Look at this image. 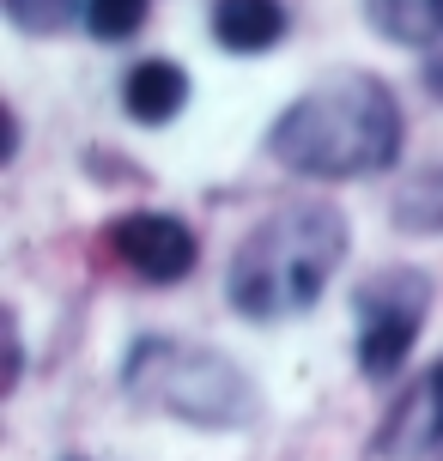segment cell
I'll list each match as a JSON object with an SVG mask.
<instances>
[{
  "label": "cell",
  "instance_id": "cell-1",
  "mask_svg": "<svg viewBox=\"0 0 443 461\" xmlns=\"http://www.w3.org/2000/svg\"><path fill=\"white\" fill-rule=\"evenodd\" d=\"M401 134V104L376 73H328L280 110L267 152L310 183H352L389 170Z\"/></svg>",
  "mask_w": 443,
  "mask_h": 461
},
{
  "label": "cell",
  "instance_id": "cell-2",
  "mask_svg": "<svg viewBox=\"0 0 443 461\" xmlns=\"http://www.w3.org/2000/svg\"><path fill=\"white\" fill-rule=\"evenodd\" d=\"M352 243V225L340 207L328 201H292V207L267 212L243 243H237L231 267H225V298L243 322H292L310 316L328 279L340 274Z\"/></svg>",
  "mask_w": 443,
  "mask_h": 461
},
{
  "label": "cell",
  "instance_id": "cell-3",
  "mask_svg": "<svg viewBox=\"0 0 443 461\" xmlns=\"http://www.w3.org/2000/svg\"><path fill=\"white\" fill-rule=\"evenodd\" d=\"M122 389L140 407H158V413L183 419V425H207V431L243 425L256 413V383L219 346H188V340H164V334H146V340L128 346Z\"/></svg>",
  "mask_w": 443,
  "mask_h": 461
},
{
  "label": "cell",
  "instance_id": "cell-4",
  "mask_svg": "<svg viewBox=\"0 0 443 461\" xmlns=\"http://www.w3.org/2000/svg\"><path fill=\"white\" fill-rule=\"evenodd\" d=\"M352 316H358V370L371 383H389L425 334L431 274H420V267H376L352 292Z\"/></svg>",
  "mask_w": 443,
  "mask_h": 461
},
{
  "label": "cell",
  "instance_id": "cell-5",
  "mask_svg": "<svg viewBox=\"0 0 443 461\" xmlns=\"http://www.w3.org/2000/svg\"><path fill=\"white\" fill-rule=\"evenodd\" d=\"M110 249L128 274H140L146 285H176L194 274V230L170 212H128L110 225Z\"/></svg>",
  "mask_w": 443,
  "mask_h": 461
},
{
  "label": "cell",
  "instance_id": "cell-6",
  "mask_svg": "<svg viewBox=\"0 0 443 461\" xmlns=\"http://www.w3.org/2000/svg\"><path fill=\"white\" fill-rule=\"evenodd\" d=\"M438 449H443V358L425 365L389 401V413L376 425V456L383 461H425Z\"/></svg>",
  "mask_w": 443,
  "mask_h": 461
},
{
  "label": "cell",
  "instance_id": "cell-7",
  "mask_svg": "<svg viewBox=\"0 0 443 461\" xmlns=\"http://www.w3.org/2000/svg\"><path fill=\"white\" fill-rule=\"evenodd\" d=\"M212 43L231 55H267L285 43V6L280 0H219L212 6Z\"/></svg>",
  "mask_w": 443,
  "mask_h": 461
},
{
  "label": "cell",
  "instance_id": "cell-8",
  "mask_svg": "<svg viewBox=\"0 0 443 461\" xmlns=\"http://www.w3.org/2000/svg\"><path fill=\"white\" fill-rule=\"evenodd\" d=\"M122 104H128V122L164 128L188 104V73L176 61H140V68H128V79H122Z\"/></svg>",
  "mask_w": 443,
  "mask_h": 461
},
{
  "label": "cell",
  "instance_id": "cell-9",
  "mask_svg": "<svg viewBox=\"0 0 443 461\" xmlns=\"http://www.w3.org/2000/svg\"><path fill=\"white\" fill-rule=\"evenodd\" d=\"M365 19L376 37H389L401 49L443 55V0H365Z\"/></svg>",
  "mask_w": 443,
  "mask_h": 461
},
{
  "label": "cell",
  "instance_id": "cell-10",
  "mask_svg": "<svg viewBox=\"0 0 443 461\" xmlns=\"http://www.w3.org/2000/svg\"><path fill=\"white\" fill-rule=\"evenodd\" d=\"M395 225L413 230V237L443 230V158L425 164V170H413V176L401 183V194H395Z\"/></svg>",
  "mask_w": 443,
  "mask_h": 461
},
{
  "label": "cell",
  "instance_id": "cell-11",
  "mask_svg": "<svg viewBox=\"0 0 443 461\" xmlns=\"http://www.w3.org/2000/svg\"><path fill=\"white\" fill-rule=\"evenodd\" d=\"M6 6V19L19 24L24 37H55V31H68L73 19L86 24V6L79 0H0Z\"/></svg>",
  "mask_w": 443,
  "mask_h": 461
},
{
  "label": "cell",
  "instance_id": "cell-12",
  "mask_svg": "<svg viewBox=\"0 0 443 461\" xmlns=\"http://www.w3.org/2000/svg\"><path fill=\"white\" fill-rule=\"evenodd\" d=\"M146 24V0H86V31L97 43H128Z\"/></svg>",
  "mask_w": 443,
  "mask_h": 461
},
{
  "label": "cell",
  "instance_id": "cell-13",
  "mask_svg": "<svg viewBox=\"0 0 443 461\" xmlns=\"http://www.w3.org/2000/svg\"><path fill=\"white\" fill-rule=\"evenodd\" d=\"M425 86H431V92H438V104H443V55H431V61H425Z\"/></svg>",
  "mask_w": 443,
  "mask_h": 461
}]
</instances>
